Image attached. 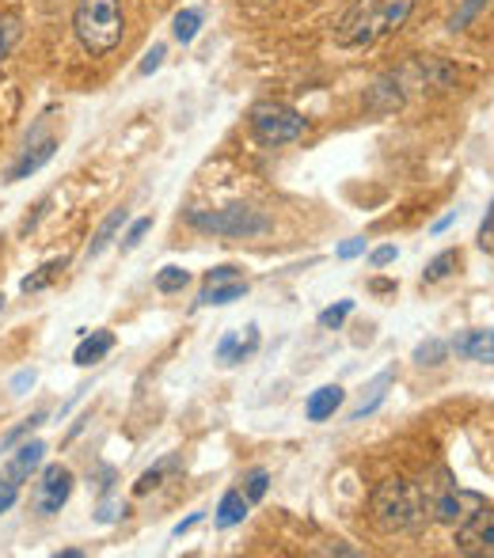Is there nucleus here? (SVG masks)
<instances>
[{
	"label": "nucleus",
	"mask_w": 494,
	"mask_h": 558,
	"mask_svg": "<svg viewBox=\"0 0 494 558\" xmlns=\"http://www.w3.org/2000/svg\"><path fill=\"white\" fill-rule=\"evenodd\" d=\"M73 31L92 58H104L125 35V15L119 0H76Z\"/></svg>",
	"instance_id": "1"
},
{
	"label": "nucleus",
	"mask_w": 494,
	"mask_h": 558,
	"mask_svg": "<svg viewBox=\"0 0 494 558\" xmlns=\"http://www.w3.org/2000/svg\"><path fill=\"white\" fill-rule=\"evenodd\" d=\"M422 509H426V494L407 478H384L373 490V521L384 532L414 529L422 521Z\"/></svg>",
	"instance_id": "2"
},
{
	"label": "nucleus",
	"mask_w": 494,
	"mask_h": 558,
	"mask_svg": "<svg viewBox=\"0 0 494 558\" xmlns=\"http://www.w3.org/2000/svg\"><path fill=\"white\" fill-rule=\"evenodd\" d=\"M186 225L206 235H225V240H251L263 235L270 221L251 206H225V209H186Z\"/></svg>",
	"instance_id": "3"
},
{
	"label": "nucleus",
	"mask_w": 494,
	"mask_h": 558,
	"mask_svg": "<svg viewBox=\"0 0 494 558\" xmlns=\"http://www.w3.org/2000/svg\"><path fill=\"white\" fill-rule=\"evenodd\" d=\"M376 35H384L381 0H354L342 12V20L335 23V46H342V50H362Z\"/></svg>",
	"instance_id": "4"
},
{
	"label": "nucleus",
	"mask_w": 494,
	"mask_h": 558,
	"mask_svg": "<svg viewBox=\"0 0 494 558\" xmlns=\"http://www.w3.org/2000/svg\"><path fill=\"white\" fill-rule=\"evenodd\" d=\"M251 130L263 145H289L304 133V118L286 104H258L251 111Z\"/></svg>",
	"instance_id": "5"
},
{
	"label": "nucleus",
	"mask_w": 494,
	"mask_h": 558,
	"mask_svg": "<svg viewBox=\"0 0 494 558\" xmlns=\"http://www.w3.org/2000/svg\"><path fill=\"white\" fill-rule=\"evenodd\" d=\"M457 551L494 558V509L480 506L457 524Z\"/></svg>",
	"instance_id": "6"
},
{
	"label": "nucleus",
	"mask_w": 494,
	"mask_h": 558,
	"mask_svg": "<svg viewBox=\"0 0 494 558\" xmlns=\"http://www.w3.org/2000/svg\"><path fill=\"white\" fill-rule=\"evenodd\" d=\"M69 494H73V471L61 468V463H50L38 478V490H35V506L43 517H53L65 509Z\"/></svg>",
	"instance_id": "7"
},
{
	"label": "nucleus",
	"mask_w": 494,
	"mask_h": 558,
	"mask_svg": "<svg viewBox=\"0 0 494 558\" xmlns=\"http://www.w3.org/2000/svg\"><path fill=\"white\" fill-rule=\"evenodd\" d=\"M483 501L475 498V494H468V490H460V486H453V483H445L442 490L434 494V521L437 524H453V529H457L460 521H465L468 513H475V509H480Z\"/></svg>",
	"instance_id": "8"
},
{
	"label": "nucleus",
	"mask_w": 494,
	"mask_h": 558,
	"mask_svg": "<svg viewBox=\"0 0 494 558\" xmlns=\"http://www.w3.org/2000/svg\"><path fill=\"white\" fill-rule=\"evenodd\" d=\"M53 153H58V141H53V137L38 141V145H27V153H23L20 160H15L12 168H8L4 183H20V179H31L35 171H43L46 163L53 160Z\"/></svg>",
	"instance_id": "9"
},
{
	"label": "nucleus",
	"mask_w": 494,
	"mask_h": 558,
	"mask_svg": "<svg viewBox=\"0 0 494 558\" xmlns=\"http://www.w3.org/2000/svg\"><path fill=\"white\" fill-rule=\"evenodd\" d=\"M449 350H457V357L475 361V365H494V331H460L449 342Z\"/></svg>",
	"instance_id": "10"
},
{
	"label": "nucleus",
	"mask_w": 494,
	"mask_h": 558,
	"mask_svg": "<svg viewBox=\"0 0 494 558\" xmlns=\"http://www.w3.org/2000/svg\"><path fill=\"white\" fill-rule=\"evenodd\" d=\"M43 460H46V445H43V441H23V445L12 452V460L4 463V478H12L15 486L27 483L31 471L43 468Z\"/></svg>",
	"instance_id": "11"
},
{
	"label": "nucleus",
	"mask_w": 494,
	"mask_h": 558,
	"mask_svg": "<svg viewBox=\"0 0 494 558\" xmlns=\"http://www.w3.org/2000/svg\"><path fill=\"white\" fill-rule=\"evenodd\" d=\"M365 111L370 114H391L403 107V92H399V81L396 76H381V81L373 84L370 92H365Z\"/></svg>",
	"instance_id": "12"
},
{
	"label": "nucleus",
	"mask_w": 494,
	"mask_h": 558,
	"mask_svg": "<svg viewBox=\"0 0 494 558\" xmlns=\"http://www.w3.org/2000/svg\"><path fill=\"white\" fill-rule=\"evenodd\" d=\"M342 399H347V391H342L339 384H324V388H316L309 396L304 414H309V422H327V418H335V411L342 407Z\"/></svg>",
	"instance_id": "13"
},
{
	"label": "nucleus",
	"mask_w": 494,
	"mask_h": 558,
	"mask_svg": "<svg viewBox=\"0 0 494 558\" xmlns=\"http://www.w3.org/2000/svg\"><path fill=\"white\" fill-rule=\"evenodd\" d=\"M248 296V281L232 278V281H214V286H202L198 293V308H225V304Z\"/></svg>",
	"instance_id": "14"
},
{
	"label": "nucleus",
	"mask_w": 494,
	"mask_h": 558,
	"mask_svg": "<svg viewBox=\"0 0 494 558\" xmlns=\"http://www.w3.org/2000/svg\"><path fill=\"white\" fill-rule=\"evenodd\" d=\"M115 350V335L111 331H92L88 338H81V345L73 350V361L81 368H92L96 361H104Z\"/></svg>",
	"instance_id": "15"
},
{
	"label": "nucleus",
	"mask_w": 494,
	"mask_h": 558,
	"mask_svg": "<svg viewBox=\"0 0 494 558\" xmlns=\"http://www.w3.org/2000/svg\"><path fill=\"white\" fill-rule=\"evenodd\" d=\"M248 506H251V501L244 498V490H229L221 498V506H217L214 524H217V529H237V524H244Z\"/></svg>",
	"instance_id": "16"
},
{
	"label": "nucleus",
	"mask_w": 494,
	"mask_h": 558,
	"mask_svg": "<svg viewBox=\"0 0 494 558\" xmlns=\"http://www.w3.org/2000/svg\"><path fill=\"white\" fill-rule=\"evenodd\" d=\"M388 388H391V373H381L376 380L365 388V396H362V403L354 407V411L347 414L350 422H362V418H370V414L376 411V407L384 403V396H388Z\"/></svg>",
	"instance_id": "17"
},
{
	"label": "nucleus",
	"mask_w": 494,
	"mask_h": 558,
	"mask_svg": "<svg viewBox=\"0 0 494 558\" xmlns=\"http://www.w3.org/2000/svg\"><path fill=\"white\" fill-rule=\"evenodd\" d=\"M125 217H130V214H125V209H115V214L107 217V221L96 228V235H92V243H88V258H99L107 247H111V243H115V235L122 232Z\"/></svg>",
	"instance_id": "18"
},
{
	"label": "nucleus",
	"mask_w": 494,
	"mask_h": 558,
	"mask_svg": "<svg viewBox=\"0 0 494 558\" xmlns=\"http://www.w3.org/2000/svg\"><path fill=\"white\" fill-rule=\"evenodd\" d=\"M457 266H460V251H442V255H434L426 263V270H422V281H426V286H437V281L449 278Z\"/></svg>",
	"instance_id": "19"
},
{
	"label": "nucleus",
	"mask_w": 494,
	"mask_h": 558,
	"mask_svg": "<svg viewBox=\"0 0 494 558\" xmlns=\"http://www.w3.org/2000/svg\"><path fill=\"white\" fill-rule=\"evenodd\" d=\"M411 8H414V0H381L384 35H396V31L407 23V15H411Z\"/></svg>",
	"instance_id": "20"
},
{
	"label": "nucleus",
	"mask_w": 494,
	"mask_h": 558,
	"mask_svg": "<svg viewBox=\"0 0 494 558\" xmlns=\"http://www.w3.org/2000/svg\"><path fill=\"white\" fill-rule=\"evenodd\" d=\"M61 270H65V258H53V263L38 266V274L23 278V281H20V289H23V293H43L46 286H53V278H58Z\"/></svg>",
	"instance_id": "21"
},
{
	"label": "nucleus",
	"mask_w": 494,
	"mask_h": 558,
	"mask_svg": "<svg viewBox=\"0 0 494 558\" xmlns=\"http://www.w3.org/2000/svg\"><path fill=\"white\" fill-rule=\"evenodd\" d=\"M176 468H179L176 456H168V460H160V463H156V468H148L145 475L137 478V486H133V494H148V490H156V486L164 483V475H168V471H176Z\"/></svg>",
	"instance_id": "22"
},
{
	"label": "nucleus",
	"mask_w": 494,
	"mask_h": 558,
	"mask_svg": "<svg viewBox=\"0 0 494 558\" xmlns=\"http://www.w3.org/2000/svg\"><path fill=\"white\" fill-rule=\"evenodd\" d=\"M445 357H449V345L442 338H426V342L414 345V361L419 365H445Z\"/></svg>",
	"instance_id": "23"
},
{
	"label": "nucleus",
	"mask_w": 494,
	"mask_h": 558,
	"mask_svg": "<svg viewBox=\"0 0 494 558\" xmlns=\"http://www.w3.org/2000/svg\"><path fill=\"white\" fill-rule=\"evenodd\" d=\"M198 27H202V12H198V8H183V12L176 15V27H171V31H176V38L186 46V43H194Z\"/></svg>",
	"instance_id": "24"
},
{
	"label": "nucleus",
	"mask_w": 494,
	"mask_h": 558,
	"mask_svg": "<svg viewBox=\"0 0 494 558\" xmlns=\"http://www.w3.org/2000/svg\"><path fill=\"white\" fill-rule=\"evenodd\" d=\"M483 8H487V0H460V8L453 12V20H449V31H453V35H460V31L472 27V20L483 12Z\"/></svg>",
	"instance_id": "25"
},
{
	"label": "nucleus",
	"mask_w": 494,
	"mask_h": 558,
	"mask_svg": "<svg viewBox=\"0 0 494 558\" xmlns=\"http://www.w3.org/2000/svg\"><path fill=\"white\" fill-rule=\"evenodd\" d=\"M186 281H191V274H186L183 266H164V270L156 274V289H160V293H183Z\"/></svg>",
	"instance_id": "26"
},
{
	"label": "nucleus",
	"mask_w": 494,
	"mask_h": 558,
	"mask_svg": "<svg viewBox=\"0 0 494 558\" xmlns=\"http://www.w3.org/2000/svg\"><path fill=\"white\" fill-rule=\"evenodd\" d=\"M43 422H46V411H35V414H31V418H23L20 426H15V429H8V434L0 437V448H12V445H20L23 437H31V434H35V429L43 426Z\"/></svg>",
	"instance_id": "27"
},
{
	"label": "nucleus",
	"mask_w": 494,
	"mask_h": 558,
	"mask_svg": "<svg viewBox=\"0 0 494 558\" xmlns=\"http://www.w3.org/2000/svg\"><path fill=\"white\" fill-rule=\"evenodd\" d=\"M350 312H354V301H339V304H332V308L320 312V327H324V331H339V327L347 324Z\"/></svg>",
	"instance_id": "28"
},
{
	"label": "nucleus",
	"mask_w": 494,
	"mask_h": 558,
	"mask_svg": "<svg viewBox=\"0 0 494 558\" xmlns=\"http://www.w3.org/2000/svg\"><path fill=\"white\" fill-rule=\"evenodd\" d=\"M266 486H270V475H266L263 468H255V471H248V475H244V486H240V490H244L248 501H263Z\"/></svg>",
	"instance_id": "29"
},
{
	"label": "nucleus",
	"mask_w": 494,
	"mask_h": 558,
	"mask_svg": "<svg viewBox=\"0 0 494 558\" xmlns=\"http://www.w3.org/2000/svg\"><path fill=\"white\" fill-rule=\"evenodd\" d=\"M153 232V217H141V221H133L130 225V232L122 235V251H133V247H141V240Z\"/></svg>",
	"instance_id": "30"
},
{
	"label": "nucleus",
	"mask_w": 494,
	"mask_h": 558,
	"mask_svg": "<svg viewBox=\"0 0 494 558\" xmlns=\"http://www.w3.org/2000/svg\"><path fill=\"white\" fill-rule=\"evenodd\" d=\"M15 38H20V20H15V15H8V20L0 23V58H8V53H12Z\"/></svg>",
	"instance_id": "31"
},
{
	"label": "nucleus",
	"mask_w": 494,
	"mask_h": 558,
	"mask_svg": "<svg viewBox=\"0 0 494 558\" xmlns=\"http://www.w3.org/2000/svg\"><path fill=\"white\" fill-rule=\"evenodd\" d=\"M237 353H240V335L229 331L217 342V361H225V365H237Z\"/></svg>",
	"instance_id": "32"
},
{
	"label": "nucleus",
	"mask_w": 494,
	"mask_h": 558,
	"mask_svg": "<svg viewBox=\"0 0 494 558\" xmlns=\"http://www.w3.org/2000/svg\"><path fill=\"white\" fill-rule=\"evenodd\" d=\"M20 501V486L12 483V478H4L0 475V513H8V509Z\"/></svg>",
	"instance_id": "33"
},
{
	"label": "nucleus",
	"mask_w": 494,
	"mask_h": 558,
	"mask_svg": "<svg viewBox=\"0 0 494 558\" xmlns=\"http://www.w3.org/2000/svg\"><path fill=\"white\" fill-rule=\"evenodd\" d=\"M480 247L487 251V255H494V202H491L487 217H483V225H480Z\"/></svg>",
	"instance_id": "34"
},
{
	"label": "nucleus",
	"mask_w": 494,
	"mask_h": 558,
	"mask_svg": "<svg viewBox=\"0 0 494 558\" xmlns=\"http://www.w3.org/2000/svg\"><path fill=\"white\" fill-rule=\"evenodd\" d=\"M388 263H396V247H391V243H384V247H376L370 255V266H373V270H384Z\"/></svg>",
	"instance_id": "35"
},
{
	"label": "nucleus",
	"mask_w": 494,
	"mask_h": 558,
	"mask_svg": "<svg viewBox=\"0 0 494 558\" xmlns=\"http://www.w3.org/2000/svg\"><path fill=\"white\" fill-rule=\"evenodd\" d=\"M160 65H164V46H153V50L145 53V61H141V76L156 73Z\"/></svg>",
	"instance_id": "36"
},
{
	"label": "nucleus",
	"mask_w": 494,
	"mask_h": 558,
	"mask_svg": "<svg viewBox=\"0 0 494 558\" xmlns=\"http://www.w3.org/2000/svg\"><path fill=\"white\" fill-rule=\"evenodd\" d=\"M240 278L237 266H217V270H206V286H214V281H232Z\"/></svg>",
	"instance_id": "37"
},
{
	"label": "nucleus",
	"mask_w": 494,
	"mask_h": 558,
	"mask_svg": "<svg viewBox=\"0 0 494 558\" xmlns=\"http://www.w3.org/2000/svg\"><path fill=\"white\" fill-rule=\"evenodd\" d=\"M27 388H35V373H31V368H23V373L12 376V391H15V396H23Z\"/></svg>",
	"instance_id": "38"
},
{
	"label": "nucleus",
	"mask_w": 494,
	"mask_h": 558,
	"mask_svg": "<svg viewBox=\"0 0 494 558\" xmlns=\"http://www.w3.org/2000/svg\"><path fill=\"white\" fill-rule=\"evenodd\" d=\"M362 251H365V240H347V243L339 247V258H358Z\"/></svg>",
	"instance_id": "39"
},
{
	"label": "nucleus",
	"mask_w": 494,
	"mask_h": 558,
	"mask_svg": "<svg viewBox=\"0 0 494 558\" xmlns=\"http://www.w3.org/2000/svg\"><path fill=\"white\" fill-rule=\"evenodd\" d=\"M119 513L125 517V506H122V509H119V506H104V509H99V513H96V521H99V524H111Z\"/></svg>",
	"instance_id": "40"
},
{
	"label": "nucleus",
	"mask_w": 494,
	"mask_h": 558,
	"mask_svg": "<svg viewBox=\"0 0 494 558\" xmlns=\"http://www.w3.org/2000/svg\"><path fill=\"white\" fill-rule=\"evenodd\" d=\"M194 524H202V513H194V517H186L183 524H176V532H171V536H183V532H191Z\"/></svg>",
	"instance_id": "41"
},
{
	"label": "nucleus",
	"mask_w": 494,
	"mask_h": 558,
	"mask_svg": "<svg viewBox=\"0 0 494 558\" xmlns=\"http://www.w3.org/2000/svg\"><path fill=\"white\" fill-rule=\"evenodd\" d=\"M453 221H457V209H453V214H449V217H442V221H437V225H434V232H445V228H449Z\"/></svg>",
	"instance_id": "42"
},
{
	"label": "nucleus",
	"mask_w": 494,
	"mask_h": 558,
	"mask_svg": "<svg viewBox=\"0 0 494 558\" xmlns=\"http://www.w3.org/2000/svg\"><path fill=\"white\" fill-rule=\"evenodd\" d=\"M391 289H396L391 281H373V293H391Z\"/></svg>",
	"instance_id": "43"
},
{
	"label": "nucleus",
	"mask_w": 494,
	"mask_h": 558,
	"mask_svg": "<svg viewBox=\"0 0 494 558\" xmlns=\"http://www.w3.org/2000/svg\"><path fill=\"white\" fill-rule=\"evenodd\" d=\"M0 312H4V296H0Z\"/></svg>",
	"instance_id": "44"
}]
</instances>
